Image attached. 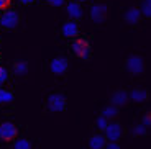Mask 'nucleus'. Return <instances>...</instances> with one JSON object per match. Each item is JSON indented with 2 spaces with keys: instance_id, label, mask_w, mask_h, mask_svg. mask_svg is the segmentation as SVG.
Masks as SVG:
<instances>
[{
  "instance_id": "1",
  "label": "nucleus",
  "mask_w": 151,
  "mask_h": 149,
  "mask_svg": "<svg viewBox=\"0 0 151 149\" xmlns=\"http://www.w3.org/2000/svg\"><path fill=\"white\" fill-rule=\"evenodd\" d=\"M91 44L87 41L86 38H77L74 43H72V51L77 57L81 59H89L91 57Z\"/></svg>"
},
{
  "instance_id": "2",
  "label": "nucleus",
  "mask_w": 151,
  "mask_h": 149,
  "mask_svg": "<svg viewBox=\"0 0 151 149\" xmlns=\"http://www.w3.org/2000/svg\"><path fill=\"white\" fill-rule=\"evenodd\" d=\"M48 110L53 113H61L66 110V98L61 93H51L48 97Z\"/></svg>"
},
{
  "instance_id": "3",
  "label": "nucleus",
  "mask_w": 151,
  "mask_h": 149,
  "mask_svg": "<svg viewBox=\"0 0 151 149\" xmlns=\"http://www.w3.org/2000/svg\"><path fill=\"white\" fill-rule=\"evenodd\" d=\"M18 23H20V15L15 10H7L4 15H2V18H0V25L4 26V28H7V30L17 28Z\"/></svg>"
},
{
  "instance_id": "4",
  "label": "nucleus",
  "mask_w": 151,
  "mask_h": 149,
  "mask_svg": "<svg viewBox=\"0 0 151 149\" xmlns=\"http://www.w3.org/2000/svg\"><path fill=\"white\" fill-rule=\"evenodd\" d=\"M125 66H127V71L130 72V74H141L145 69V62L143 59H141L140 56H130L128 59H127V62H125Z\"/></svg>"
},
{
  "instance_id": "5",
  "label": "nucleus",
  "mask_w": 151,
  "mask_h": 149,
  "mask_svg": "<svg viewBox=\"0 0 151 149\" xmlns=\"http://www.w3.org/2000/svg\"><path fill=\"white\" fill-rule=\"evenodd\" d=\"M104 131H105V139L113 141V143H117L122 138V134H123V128H122L120 123H109Z\"/></svg>"
},
{
  "instance_id": "6",
  "label": "nucleus",
  "mask_w": 151,
  "mask_h": 149,
  "mask_svg": "<svg viewBox=\"0 0 151 149\" xmlns=\"http://www.w3.org/2000/svg\"><path fill=\"white\" fill-rule=\"evenodd\" d=\"M107 5L105 4H95L91 7V20L94 23H102L107 16Z\"/></svg>"
},
{
  "instance_id": "7",
  "label": "nucleus",
  "mask_w": 151,
  "mask_h": 149,
  "mask_svg": "<svg viewBox=\"0 0 151 149\" xmlns=\"http://www.w3.org/2000/svg\"><path fill=\"white\" fill-rule=\"evenodd\" d=\"M69 67V62L66 57H54L53 61H51V64H49V69H51V72L56 75H61L64 74L66 71H68Z\"/></svg>"
},
{
  "instance_id": "8",
  "label": "nucleus",
  "mask_w": 151,
  "mask_h": 149,
  "mask_svg": "<svg viewBox=\"0 0 151 149\" xmlns=\"http://www.w3.org/2000/svg\"><path fill=\"white\" fill-rule=\"evenodd\" d=\"M17 136V126L13 123H2L0 125V139L12 141Z\"/></svg>"
},
{
  "instance_id": "9",
  "label": "nucleus",
  "mask_w": 151,
  "mask_h": 149,
  "mask_svg": "<svg viewBox=\"0 0 151 149\" xmlns=\"http://www.w3.org/2000/svg\"><path fill=\"white\" fill-rule=\"evenodd\" d=\"M128 92H125L123 89H118L113 92L112 98H110V102H112V105H115V107H120V105H125L127 102H128Z\"/></svg>"
},
{
  "instance_id": "10",
  "label": "nucleus",
  "mask_w": 151,
  "mask_h": 149,
  "mask_svg": "<svg viewBox=\"0 0 151 149\" xmlns=\"http://www.w3.org/2000/svg\"><path fill=\"white\" fill-rule=\"evenodd\" d=\"M61 33L64 34L66 38L77 36V33H79V25H77L76 21H66V23H63V28H61Z\"/></svg>"
},
{
  "instance_id": "11",
  "label": "nucleus",
  "mask_w": 151,
  "mask_h": 149,
  "mask_svg": "<svg viewBox=\"0 0 151 149\" xmlns=\"http://www.w3.org/2000/svg\"><path fill=\"white\" fill-rule=\"evenodd\" d=\"M128 97L132 98L133 102L143 103V102H146V100H148V97H150V93H148L145 89H133L132 92L128 93Z\"/></svg>"
},
{
  "instance_id": "12",
  "label": "nucleus",
  "mask_w": 151,
  "mask_h": 149,
  "mask_svg": "<svg viewBox=\"0 0 151 149\" xmlns=\"http://www.w3.org/2000/svg\"><path fill=\"white\" fill-rule=\"evenodd\" d=\"M105 144H107V139L102 134H94V136H91V139H89V148L91 149H104Z\"/></svg>"
},
{
  "instance_id": "13",
  "label": "nucleus",
  "mask_w": 151,
  "mask_h": 149,
  "mask_svg": "<svg viewBox=\"0 0 151 149\" xmlns=\"http://www.w3.org/2000/svg\"><path fill=\"white\" fill-rule=\"evenodd\" d=\"M141 13H140V8L136 7H132L127 10V13H125V21L130 23V25H136L138 23V20H140Z\"/></svg>"
},
{
  "instance_id": "14",
  "label": "nucleus",
  "mask_w": 151,
  "mask_h": 149,
  "mask_svg": "<svg viewBox=\"0 0 151 149\" xmlns=\"http://www.w3.org/2000/svg\"><path fill=\"white\" fill-rule=\"evenodd\" d=\"M66 10H68V15L71 18H81L82 16V8H81V4H77V2H71L66 7Z\"/></svg>"
},
{
  "instance_id": "15",
  "label": "nucleus",
  "mask_w": 151,
  "mask_h": 149,
  "mask_svg": "<svg viewBox=\"0 0 151 149\" xmlns=\"http://www.w3.org/2000/svg\"><path fill=\"white\" fill-rule=\"evenodd\" d=\"M13 71L18 75H25L28 72V62L27 61H17V62L13 64Z\"/></svg>"
},
{
  "instance_id": "16",
  "label": "nucleus",
  "mask_w": 151,
  "mask_h": 149,
  "mask_svg": "<svg viewBox=\"0 0 151 149\" xmlns=\"http://www.w3.org/2000/svg\"><path fill=\"white\" fill-rule=\"evenodd\" d=\"M118 115V110H117V107L115 105H109V107H105L102 110V116L104 118H115V116Z\"/></svg>"
},
{
  "instance_id": "17",
  "label": "nucleus",
  "mask_w": 151,
  "mask_h": 149,
  "mask_svg": "<svg viewBox=\"0 0 151 149\" xmlns=\"http://www.w3.org/2000/svg\"><path fill=\"white\" fill-rule=\"evenodd\" d=\"M13 102V93L7 89H0V103H12Z\"/></svg>"
},
{
  "instance_id": "18",
  "label": "nucleus",
  "mask_w": 151,
  "mask_h": 149,
  "mask_svg": "<svg viewBox=\"0 0 151 149\" xmlns=\"http://www.w3.org/2000/svg\"><path fill=\"white\" fill-rule=\"evenodd\" d=\"M13 149H33V146H31V143L28 141V139L20 138L13 143Z\"/></svg>"
},
{
  "instance_id": "19",
  "label": "nucleus",
  "mask_w": 151,
  "mask_h": 149,
  "mask_svg": "<svg viewBox=\"0 0 151 149\" xmlns=\"http://www.w3.org/2000/svg\"><path fill=\"white\" fill-rule=\"evenodd\" d=\"M140 13H143L145 16H150L151 15V0H143V2H141Z\"/></svg>"
},
{
  "instance_id": "20",
  "label": "nucleus",
  "mask_w": 151,
  "mask_h": 149,
  "mask_svg": "<svg viewBox=\"0 0 151 149\" xmlns=\"http://www.w3.org/2000/svg\"><path fill=\"white\" fill-rule=\"evenodd\" d=\"M132 134L133 136H145V134H146V126H143V125H136V126H133Z\"/></svg>"
},
{
  "instance_id": "21",
  "label": "nucleus",
  "mask_w": 151,
  "mask_h": 149,
  "mask_svg": "<svg viewBox=\"0 0 151 149\" xmlns=\"http://www.w3.org/2000/svg\"><path fill=\"white\" fill-rule=\"evenodd\" d=\"M7 80H8V72H7V69L0 66V85H2V84H5Z\"/></svg>"
},
{
  "instance_id": "22",
  "label": "nucleus",
  "mask_w": 151,
  "mask_h": 149,
  "mask_svg": "<svg viewBox=\"0 0 151 149\" xmlns=\"http://www.w3.org/2000/svg\"><path fill=\"white\" fill-rule=\"evenodd\" d=\"M107 125H109V121H107V118H104V116H99L97 118V126H99V130H105L107 128Z\"/></svg>"
},
{
  "instance_id": "23",
  "label": "nucleus",
  "mask_w": 151,
  "mask_h": 149,
  "mask_svg": "<svg viewBox=\"0 0 151 149\" xmlns=\"http://www.w3.org/2000/svg\"><path fill=\"white\" fill-rule=\"evenodd\" d=\"M51 7H61V5L64 4V0H46Z\"/></svg>"
},
{
  "instance_id": "24",
  "label": "nucleus",
  "mask_w": 151,
  "mask_h": 149,
  "mask_svg": "<svg viewBox=\"0 0 151 149\" xmlns=\"http://www.w3.org/2000/svg\"><path fill=\"white\" fill-rule=\"evenodd\" d=\"M105 149H122V148H120V144H118V143L110 141V143H107V144H105Z\"/></svg>"
},
{
  "instance_id": "25",
  "label": "nucleus",
  "mask_w": 151,
  "mask_h": 149,
  "mask_svg": "<svg viewBox=\"0 0 151 149\" xmlns=\"http://www.w3.org/2000/svg\"><path fill=\"white\" fill-rule=\"evenodd\" d=\"M141 125H143V126H146V128L151 125V116H150V113H146V115L143 116V123H141Z\"/></svg>"
},
{
  "instance_id": "26",
  "label": "nucleus",
  "mask_w": 151,
  "mask_h": 149,
  "mask_svg": "<svg viewBox=\"0 0 151 149\" xmlns=\"http://www.w3.org/2000/svg\"><path fill=\"white\" fill-rule=\"evenodd\" d=\"M10 5V0H0V10H5Z\"/></svg>"
},
{
  "instance_id": "27",
  "label": "nucleus",
  "mask_w": 151,
  "mask_h": 149,
  "mask_svg": "<svg viewBox=\"0 0 151 149\" xmlns=\"http://www.w3.org/2000/svg\"><path fill=\"white\" fill-rule=\"evenodd\" d=\"M18 2H22L23 5H30V4H33L35 0H18Z\"/></svg>"
},
{
  "instance_id": "28",
  "label": "nucleus",
  "mask_w": 151,
  "mask_h": 149,
  "mask_svg": "<svg viewBox=\"0 0 151 149\" xmlns=\"http://www.w3.org/2000/svg\"><path fill=\"white\" fill-rule=\"evenodd\" d=\"M74 2H77V4H82V2H87V0H74Z\"/></svg>"
}]
</instances>
